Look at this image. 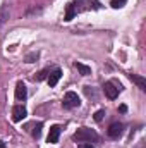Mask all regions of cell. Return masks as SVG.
<instances>
[{"instance_id": "d6986e66", "label": "cell", "mask_w": 146, "mask_h": 148, "mask_svg": "<svg viewBox=\"0 0 146 148\" xmlns=\"http://www.w3.org/2000/svg\"><path fill=\"white\" fill-rule=\"evenodd\" d=\"M79 148H95V147H93L91 143H81V145H79Z\"/></svg>"}, {"instance_id": "5b68a950", "label": "cell", "mask_w": 146, "mask_h": 148, "mask_svg": "<svg viewBox=\"0 0 146 148\" xmlns=\"http://www.w3.org/2000/svg\"><path fill=\"white\" fill-rule=\"evenodd\" d=\"M26 115H28V110L24 105H14V109H12V121L14 122H21L23 119H26Z\"/></svg>"}, {"instance_id": "52a82bcc", "label": "cell", "mask_w": 146, "mask_h": 148, "mask_svg": "<svg viewBox=\"0 0 146 148\" xmlns=\"http://www.w3.org/2000/svg\"><path fill=\"white\" fill-rule=\"evenodd\" d=\"M59 138H60V126H52L50 127V131H48V138H46V141L48 143H59Z\"/></svg>"}, {"instance_id": "2e32d148", "label": "cell", "mask_w": 146, "mask_h": 148, "mask_svg": "<svg viewBox=\"0 0 146 148\" xmlns=\"http://www.w3.org/2000/svg\"><path fill=\"white\" fill-rule=\"evenodd\" d=\"M38 57H40V53H38V52H31V53H28V55H26V62H35Z\"/></svg>"}, {"instance_id": "ba28073f", "label": "cell", "mask_w": 146, "mask_h": 148, "mask_svg": "<svg viewBox=\"0 0 146 148\" xmlns=\"http://www.w3.org/2000/svg\"><path fill=\"white\" fill-rule=\"evenodd\" d=\"M129 79L141 90V91H146V77H143V76H139V74H129Z\"/></svg>"}, {"instance_id": "30bf717a", "label": "cell", "mask_w": 146, "mask_h": 148, "mask_svg": "<svg viewBox=\"0 0 146 148\" xmlns=\"http://www.w3.org/2000/svg\"><path fill=\"white\" fill-rule=\"evenodd\" d=\"M26 97H28V88L23 81H19L16 84V98L17 100H26Z\"/></svg>"}, {"instance_id": "277c9868", "label": "cell", "mask_w": 146, "mask_h": 148, "mask_svg": "<svg viewBox=\"0 0 146 148\" xmlns=\"http://www.w3.org/2000/svg\"><path fill=\"white\" fill-rule=\"evenodd\" d=\"M124 129H126V126L122 124V122H113V124H110L108 127V136L112 138V140H119L122 134H124Z\"/></svg>"}, {"instance_id": "ffe728a7", "label": "cell", "mask_w": 146, "mask_h": 148, "mask_svg": "<svg viewBox=\"0 0 146 148\" xmlns=\"http://www.w3.org/2000/svg\"><path fill=\"white\" fill-rule=\"evenodd\" d=\"M119 112H122V114L127 112V107H126V105H120V107H119Z\"/></svg>"}, {"instance_id": "4fadbf2b", "label": "cell", "mask_w": 146, "mask_h": 148, "mask_svg": "<svg viewBox=\"0 0 146 148\" xmlns=\"http://www.w3.org/2000/svg\"><path fill=\"white\" fill-rule=\"evenodd\" d=\"M126 3H127V0H112V2H110V5H112L113 9H122Z\"/></svg>"}, {"instance_id": "6da1fadb", "label": "cell", "mask_w": 146, "mask_h": 148, "mask_svg": "<svg viewBox=\"0 0 146 148\" xmlns=\"http://www.w3.org/2000/svg\"><path fill=\"white\" fill-rule=\"evenodd\" d=\"M98 133L89 129V127H79L72 134V140L77 143H91V141H98Z\"/></svg>"}, {"instance_id": "ac0fdd59", "label": "cell", "mask_w": 146, "mask_h": 148, "mask_svg": "<svg viewBox=\"0 0 146 148\" xmlns=\"http://www.w3.org/2000/svg\"><path fill=\"white\" fill-rule=\"evenodd\" d=\"M84 93H86V95H88L89 98H91V97H93V98L96 97V93H95V90H93L91 86H84Z\"/></svg>"}, {"instance_id": "5bb4252c", "label": "cell", "mask_w": 146, "mask_h": 148, "mask_svg": "<svg viewBox=\"0 0 146 148\" xmlns=\"http://www.w3.org/2000/svg\"><path fill=\"white\" fill-rule=\"evenodd\" d=\"M48 74H50V69L46 67V69H43L41 73H38V76H35V79H36V81H41V79H45V77H48Z\"/></svg>"}, {"instance_id": "7c38bea8", "label": "cell", "mask_w": 146, "mask_h": 148, "mask_svg": "<svg viewBox=\"0 0 146 148\" xmlns=\"http://www.w3.org/2000/svg\"><path fill=\"white\" fill-rule=\"evenodd\" d=\"M77 12H76V9H74V5L72 3H67V9H65V16H64V21H72L74 19V16H76Z\"/></svg>"}, {"instance_id": "44dd1931", "label": "cell", "mask_w": 146, "mask_h": 148, "mask_svg": "<svg viewBox=\"0 0 146 148\" xmlns=\"http://www.w3.org/2000/svg\"><path fill=\"white\" fill-rule=\"evenodd\" d=\"M0 148H5V143L3 141H0Z\"/></svg>"}, {"instance_id": "7a4b0ae2", "label": "cell", "mask_w": 146, "mask_h": 148, "mask_svg": "<svg viewBox=\"0 0 146 148\" xmlns=\"http://www.w3.org/2000/svg\"><path fill=\"white\" fill-rule=\"evenodd\" d=\"M103 91H105V95L108 97L110 100H115L119 97V93L122 91V84L119 81H107L103 84Z\"/></svg>"}, {"instance_id": "e0dca14e", "label": "cell", "mask_w": 146, "mask_h": 148, "mask_svg": "<svg viewBox=\"0 0 146 148\" xmlns=\"http://www.w3.org/2000/svg\"><path fill=\"white\" fill-rule=\"evenodd\" d=\"M103 117H105V110H103V109H102V110H96V114H95V121H96V122H102Z\"/></svg>"}, {"instance_id": "3957f363", "label": "cell", "mask_w": 146, "mask_h": 148, "mask_svg": "<svg viewBox=\"0 0 146 148\" xmlns=\"http://www.w3.org/2000/svg\"><path fill=\"white\" fill-rule=\"evenodd\" d=\"M79 105H81V98L77 97V93H74V91H67V93L64 95L62 107H64L65 110H72V109L79 107Z\"/></svg>"}, {"instance_id": "9a60e30c", "label": "cell", "mask_w": 146, "mask_h": 148, "mask_svg": "<svg viewBox=\"0 0 146 148\" xmlns=\"http://www.w3.org/2000/svg\"><path fill=\"white\" fill-rule=\"evenodd\" d=\"M84 3H86L84 0H76V2L72 3V5H74V9H76V12H79V10H83V9H84Z\"/></svg>"}, {"instance_id": "9c48e42d", "label": "cell", "mask_w": 146, "mask_h": 148, "mask_svg": "<svg viewBox=\"0 0 146 148\" xmlns=\"http://www.w3.org/2000/svg\"><path fill=\"white\" fill-rule=\"evenodd\" d=\"M26 129L31 131V136H33L35 140H40V136H41V129H43V122H33V124L26 126Z\"/></svg>"}, {"instance_id": "8fae6325", "label": "cell", "mask_w": 146, "mask_h": 148, "mask_svg": "<svg viewBox=\"0 0 146 148\" xmlns=\"http://www.w3.org/2000/svg\"><path fill=\"white\" fill-rule=\"evenodd\" d=\"M74 67L83 74V76H89L91 74V67L86 66V64H83V62H74Z\"/></svg>"}, {"instance_id": "8992f818", "label": "cell", "mask_w": 146, "mask_h": 148, "mask_svg": "<svg viewBox=\"0 0 146 148\" xmlns=\"http://www.w3.org/2000/svg\"><path fill=\"white\" fill-rule=\"evenodd\" d=\"M60 77H62V69L55 67L53 71H50V74H48V86H50V88L57 86V83L60 81Z\"/></svg>"}]
</instances>
